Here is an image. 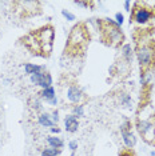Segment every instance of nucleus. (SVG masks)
<instances>
[{"label":"nucleus","instance_id":"1","mask_svg":"<svg viewBox=\"0 0 155 156\" xmlns=\"http://www.w3.org/2000/svg\"><path fill=\"white\" fill-rule=\"evenodd\" d=\"M54 27L51 24L39 28L36 31H32L26 35L22 40L27 49H30L34 55L48 58L52 51V44H54Z\"/></svg>","mask_w":155,"mask_h":156},{"label":"nucleus","instance_id":"2","mask_svg":"<svg viewBox=\"0 0 155 156\" xmlns=\"http://www.w3.org/2000/svg\"><path fill=\"white\" fill-rule=\"evenodd\" d=\"M90 41V34L84 23H79L71 30L66 45V54L70 56L83 55Z\"/></svg>","mask_w":155,"mask_h":156},{"label":"nucleus","instance_id":"3","mask_svg":"<svg viewBox=\"0 0 155 156\" xmlns=\"http://www.w3.org/2000/svg\"><path fill=\"white\" fill-rule=\"evenodd\" d=\"M99 28L102 34V40L106 44L111 47H121V44L124 41V35H123L121 27L111 19L99 20Z\"/></svg>","mask_w":155,"mask_h":156},{"label":"nucleus","instance_id":"4","mask_svg":"<svg viewBox=\"0 0 155 156\" xmlns=\"http://www.w3.org/2000/svg\"><path fill=\"white\" fill-rule=\"evenodd\" d=\"M140 71H153L155 68V40H147V43H138L136 47Z\"/></svg>","mask_w":155,"mask_h":156},{"label":"nucleus","instance_id":"5","mask_svg":"<svg viewBox=\"0 0 155 156\" xmlns=\"http://www.w3.org/2000/svg\"><path fill=\"white\" fill-rule=\"evenodd\" d=\"M154 17H155V8L147 7V3H140V2L134 3V9L131 16H130V23L135 22L140 24V26H143V24H147Z\"/></svg>","mask_w":155,"mask_h":156},{"label":"nucleus","instance_id":"6","mask_svg":"<svg viewBox=\"0 0 155 156\" xmlns=\"http://www.w3.org/2000/svg\"><path fill=\"white\" fill-rule=\"evenodd\" d=\"M138 131L147 143H154L155 132H154V124L151 123V120H142V122H139Z\"/></svg>","mask_w":155,"mask_h":156},{"label":"nucleus","instance_id":"7","mask_svg":"<svg viewBox=\"0 0 155 156\" xmlns=\"http://www.w3.org/2000/svg\"><path fill=\"white\" fill-rule=\"evenodd\" d=\"M31 81H32L34 84H36V86L41 87V90L52 87V77L47 71H44V68L41 69L40 72H36V73H34V75H31Z\"/></svg>","mask_w":155,"mask_h":156},{"label":"nucleus","instance_id":"8","mask_svg":"<svg viewBox=\"0 0 155 156\" xmlns=\"http://www.w3.org/2000/svg\"><path fill=\"white\" fill-rule=\"evenodd\" d=\"M67 99H68L70 103L78 105V104H83L82 101L86 99V96H84L82 90H80L76 84H72V86H70L68 90H67Z\"/></svg>","mask_w":155,"mask_h":156},{"label":"nucleus","instance_id":"9","mask_svg":"<svg viewBox=\"0 0 155 156\" xmlns=\"http://www.w3.org/2000/svg\"><path fill=\"white\" fill-rule=\"evenodd\" d=\"M121 131H122V136H123V143L126 144L127 148H132L136 143V137L134 136V133L131 132V123L126 122L121 127Z\"/></svg>","mask_w":155,"mask_h":156},{"label":"nucleus","instance_id":"10","mask_svg":"<svg viewBox=\"0 0 155 156\" xmlns=\"http://www.w3.org/2000/svg\"><path fill=\"white\" fill-rule=\"evenodd\" d=\"M39 95H40V99L45 100V103H48V104H51V105L58 104V99H56L54 87H48L45 90H41V92Z\"/></svg>","mask_w":155,"mask_h":156},{"label":"nucleus","instance_id":"11","mask_svg":"<svg viewBox=\"0 0 155 156\" xmlns=\"http://www.w3.org/2000/svg\"><path fill=\"white\" fill-rule=\"evenodd\" d=\"M64 127H66V131L70 133H74L76 132L78 128H79V120L75 115H68L66 116L64 119Z\"/></svg>","mask_w":155,"mask_h":156},{"label":"nucleus","instance_id":"12","mask_svg":"<svg viewBox=\"0 0 155 156\" xmlns=\"http://www.w3.org/2000/svg\"><path fill=\"white\" fill-rule=\"evenodd\" d=\"M38 122L41 127H51V128L56 124L54 122V119H52V116H50L48 113H40L38 116Z\"/></svg>","mask_w":155,"mask_h":156},{"label":"nucleus","instance_id":"13","mask_svg":"<svg viewBox=\"0 0 155 156\" xmlns=\"http://www.w3.org/2000/svg\"><path fill=\"white\" fill-rule=\"evenodd\" d=\"M47 143L51 148H58V150H62V147L64 145V141H63L60 137L58 136H48L47 137Z\"/></svg>","mask_w":155,"mask_h":156},{"label":"nucleus","instance_id":"14","mask_svg":"<svg viewBox=\"0 0 155 156\" xmlns=\"http://www.w3.org/2000/svg\"><path fill=\"white\" fill-rule=\"evenodd\" d=\"M41 69H43V67H40L38 64H32V63H27V64H24V72L30 76L34 75V73H36V72H40Z\"/></svg>","mask_w":155,"mask_h":156},{"label":"nucleus","instance_id":"15","mask_svg":"<svg viewBox=\"0 0 155 156\" xmlns=\"http://www.w3.org/2000/svg\"><path fill=\"white\" fill-rule=\"evenodd\" d=\"M122 56H123V59L126 60V63H128L131 62V59H132V48H131V44H124L122 47Z\"/></svg>","mask_w":155,"mask_h":156},{"label":"nucleus","instance_id":"16","mask_svg":"<svg viewBox=\"0 0 155 156\" xmlns=\"http://www.w3.org/2000/svg\"><path fill=\"white\" fill-rule=\"evenodd\" d=\"M62 150H58V148H45V150L41 151V156H59L60 155Z\"/></svg>","mask_w":155,"mask_h":156},{"label":"nucleus","instance_id":"17","mask_svg":"<svg viewBox=\"0 0 155 156\" xmlns=\"http://www.w3.org/2000/svg\"><path fill=\"white\" fill-rule=\"evenodd\" d=\"M74 115L76 116V118H80V116L84 115V105L83 104H78L74 107Z\"/></svg>","mask_w":155,"mask_h":156},{"label":"nucleus","instance_id":"18","mask_svg":"<svg viewBox=\"0 0 155 156\" xmlns=\"http://www.w3.org/2000/svg\"><path fill=\"white\" fill-rule=\"evenodd\" d=\"M121 103L123 105H124V107H130V105H131V98H130V95H123V96L121 98Z\"/></svg>","mask_w":155,"mask_h":156},{"label":"nucleus","instance_id":"19","mask_svg":"<svg viewBox=\"0 0 155 156\" xmlns=\"http://www.w3.org/2000/svg\"><path fill=\"white\" fill-rule=\"evenodd\" d=\"M62 15L66 17L68 22H72V20H75V15L74 13H71V12H68L67 9H62Z\"/></svg>","mask_w":155,"mask_h":156},{"label":"nucleus","instance_id":"20","mask_svg":"<svg viewBox=\"0 0 155 156\" xmlns=\"http://www.w3.org/2000/svg\"><path fill=\"white\" fill-rule=\"evenodd\" d=\"M119 156H135V154H134L132 148H124L119 152Z\"/></svg>","mask_w":155,"mask_h":156},{"label":"nucleus","instance_id":"21","mask_svg":"<svg viewBox=\"0 0 155 156\" xmlns=\"http://www.w3.org/2000/svg\"><path fill=\"white\" fill-rule=\"evenodd\" d=\"M74 4H76L79 7H86V8H88V7L94 5V3L92 2H74Z\"/></svg>","mask_w":155,"mask_h":156},{"label":"nucleus","instance_id":"22","mask_svg":"<svg viewBox=\"0 0 155 156\" xmlns=\"http://www.w3.org/2000/svg\"><path fill=\"white\" fill-rule=\"evenodd\" d=\"M115 19H116V24H118L119 27L123 24V20H124V16H123V13H121V12H118L115 15Z\"/></svg>","mask_w":155,"mask_h":156},{"label":"nucleus","instance_id":"23","mask_svg":"<svg viewBox=\"0 0 155 156\" xmlns=\"http://www.w3.org/2000/svg\"><path fill=\"white\" fill-rule=\"evenodd\" d=\"M30 104H31V107H32V108H35V111H39V109H41V104H40V101L36 100V99H35V100H34L32 103H30Z\"/></svg>","mask_w":155,"mask_h":156},{"label":"nucleus","instance_id":"24","mask_svg":"<svg viewBox=\"0 0 155 156\" xmlns=\"http://www.w3.org/2000/svg\"><path fill=\"white\" fill-rule=\"evenodd\" d=\"M68 147H70V150H71L72 152H75L78 150V141L76 140H71L68 143Z\"/></svg>","mask_w":155,"mask_h":156},{"label":"nucleus","instance_id":"25","mask_svg":"<svg viewBox=\"0 0 155 156\" xmlns=\"http://www.w3.org/2000/svg\"><path fill=\"white\" fill-rule=\"evenodd\" d=\"M59 113H58V111H54V112H52V119H54V122L56 123V124H58V120H59Z\"/></svg>","mask_w":155,"mask_h":156},{"label":"nucleus","instance_id":"26","mask_svg":"<svg viewBox=\"0 0 155 156\" xmlns=\"http://www.w3.org/2000/svg\"><path fill=\"white\" fill-rule=\"evenodd\" d=\"M130 5H131V2H124V8H126V11H131V9H130Z\"/></svg>","mask_w":155,"mask_h":156}]
</instances>
